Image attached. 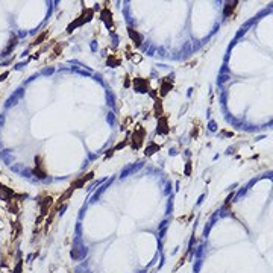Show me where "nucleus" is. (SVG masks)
Masks as SVG:
<instances>
[{
  "label": "nucleus",
  "mask_w": 273,
  "mask_h": 273,
  "mask_svg": "<svg viewBox=\"0 0 273 273\" xmlns=\"http://www.w3.org/2000/svg\"><path fill=\"white\" fill-rule=\"evenodd\" d=\"M15 46H17V38H12L11 41H9V44H8V47L3 50V53H2V56H8L14 49H15Z\"/></svg>",
  "instance_id": "obj_4"
},
{
  "label": "nucleus",
  "mask_w": 273,
  "mask_h": 273,
  "mask_svg": "<svg viewBox=\"0 0 273 273\" xmlns=\"http://www.w3.org/2000/svg\"><path fill=\"white\" fill-rule=\"evenodd\" d=\"M159 122H161V129H159V132L166 134V132H167V126H166V119H161Z\"/></svg>",
  "instance_id": "obj_12"
},
{
  "label": "nucleus",
  "mask_w": 273,
  "mask_h": 273,
  "mask_svg": "<svg viewBox=\"0 0 273 273\" xmlns=\"http://www.w3.org/2000/svg\"><path fill=\"white\" fill-rule=\"evenodd\" d=\"M50 205H52V197H46L41 202V217H44L46 214H47V210H49Z\"/></svg>",
  "instance_id": "obj_2"
},
{
  "label": "nucleus",
  "mask_w": 273,
  "mask_h": 273,
  "mask_svg": "<svg viewBox=\"0 0 273 273\" xmlns=\"http://www.w3.org/2000/svg\"><path fill=\"white\" fill-rule=\"evenodd\" d=\"M0 193H2V199L3 200H9L12 196H14V191L12 190H9L8 187H3V185H0Z\"/></svg>",
  "instance_id": "obj_3"
},
{
  "label": "nucleus",
  "mask_w": 273,
  "mask_h": 273,
  "mask_svg": "<svg viewBox=\"0 0 273 273\" xmlns=\"http://www.w3.org/2000/svg\"><path fill=\"white\" fill-rule=\"evenodd\" d=\"M235 5H237V3H229V5L226 6V9H225V17H228V15H229V12H232V9L235 8Z\"/></svg>",
  "instance_id": "obj_9"
},
{
  "label": "nucleus",
  "mask_w": 273,
  "mask_h": 273,
  "mask_svg": "<svg viewBox=\"0 0 273 273\" xmlns=\"http://www.w3.org/2000/svg\"><path fill=\"white\" fill-rule=\"evenodd\" d=\"M46 37H47V32H44L43 35H40V37H38V38H37V40L34 41V44H40V43H41V41H43V40L46 38Z\"/></svg>",
  "instance_id": "obj_13"
},
{
  "label": "nucleus",
  "mask_w": 273,
  "mask_h": 273,
  "mask_svg": "<svg viewBox=\"0 0 273 273\" xmlns=\"http://www.w3.org/2000/svg\"><path fill=\"white\" fill-rule=\"evenodd\" d=\"M158 149H159V146H156V144H150V147L146 150V153H147V155H152V153H153V150H158Z\"/></svg>",
  "instance_id": "obj_11"
},
{
  "label": "nucleus",
  "mask_w": 273,
  "mask_h": 273,
  "mask_svg": "<svg viewBox=\"0 0 273 273\" xmlns=\"http://www.w3.org/2000/svg\"><path fill=\"white\" fill-rule=\"evenodd\" d=\"M129 35H131V38H132V40H135V41H136L135 44H138V46L141 44V37H140L138 34H136L134 29H129Z\"/></svg>",
  "instance_id": "obj_6"
},
{
  "label": "nucleus",
  "mask_w": 273,
  "mask_h": 273,
  "mask_svg": "<svg viewBox=\"0 0 273 273\" xmlns=\"http://www.w3.org/2000/svg\"><path fill=\"white\" fill-rule=\"evenodd\" d=\"M8 75H9V73H8V72H5V73H3L2 76H0V82H2V81H5V79L8 78Z\"/></svg>",
  "instance_id": "obj_16"
},
{
  "label": "nucleus",
  "mask_w": 273,
  "mask_h": 273,
  "mask_svg": "<svg viewBox=\"0 0 273 273\" xmlns=\"http://www.w3.org/2000/svg\"><path fill=\"white\" fill-rule=\"evenodd\" d=\"M172 88V84H169V81H166L164 82V85H163V88H161V93L163 94H166L167 93V90H170Z\"/></svg>",
  "instance_id": "obj_10"
},
{
  "label": "nucleus",
  "mask_w": 273,
  "mask_h": 273,
  "mask_svg": "<svg viewBox=\"0 0 273 273\" xmlns=\"http://www.w3.org/2000/svg\"><path fill=\"white\" fill-rule=\"evenodd\" d=\"M44 75H52L53 73V68H46V70H43Z\"/></svg>",
  "instance_id": "obj_15"
},
{
  "label": "nucleus",
  "mask_w": 273,
  "mask_h": 273,
  "mask_svg": "<svg viewBox=\"0 0 273 273\" xmlns=\"http://www.w3.org/2000/svg\"><path fill=\"white\" fill-rule=\"evenodd\" d=\"M14 273H21V261L17 263V266H15V269H14Z\"/></svg>",
  "instance_id": "obj_14"
},
{
  "label": "nucleus",
  "mask_w": 273,
  "mask_h": 273,
  "mask_svg": "<svg viewBox=\"0 0 273 273\" xmlns=\"http://www.w3.org/2000/svg\"><path fill=\"white\" fill-rule=\"evenodd\" d=\"M72 193H73V188L70 187V188H68V191H65V193H64V194H62V196L59 197V203H61V202H64V200H67L68 197L72 196Z\"/></svg>",
  "instance_id": "obj_7"
},
{
  "label": "nucleus",
  "mask_w": 273,
  "mask_h": 273,
  "mask_svg": "<svg viewBox=\"0 0 273 273\" xmlns=\"http://www.w3.org/2000/svg\"><path fill=\"white\" fill-rule=\"evenodd\" d=\"M23 94H25L23 88H18V90L15 91V93H14V94H12L8 100H6V105H5V106H6V108H9V106H12V105H17V102L23 97Z\"/></svg>",
  "instance_id": "obj_1"
},
{
  "label": "nucleus",
  "mask_w": 273,
  "mask_h": 273,
  "mask_svg": "<svg viewBox=\"0 0 273 273\" xmlns=\"http://www.w3.org/2000/svg\"><path fill=\"white\" fill-rule=\"evenodd\" d=\"M0 158L5 161V164H11L12 163V153H11V150H3V152H0Z\"/></svg>",
  "instance_id": "obj_5"
},
{
  "label": "nucleus",
  "mask_w": 273,
  "mask_h": 273,
  "mask_svg": "<svg viewBox=\"0 0 273 273\" xmlns=\"http://www.w3.org/2000/svg\"><path fill=\"white\" fill-rule=\"evenodd\" d=\"M3 122H5V116H0V126L3 125Z\"/></svg>",
  "instance_id": "obj_17"
},
{
  "label": "nucleus",
  "mask_w": 273,
  "mask_h": 273,
  "mask_svg": "<svg viewBox=\"0 0 273 273\" xmlns=\"http://www.w3.org/2000/svg\"><path fill=\"white\" fill-rule=\"evenodd\" d=\"M161 112H163V105H161V102H156V105H155V114H156V117H161Z\"/></svg>",
  "instance_id": "obj_8"
}]
</instances>
